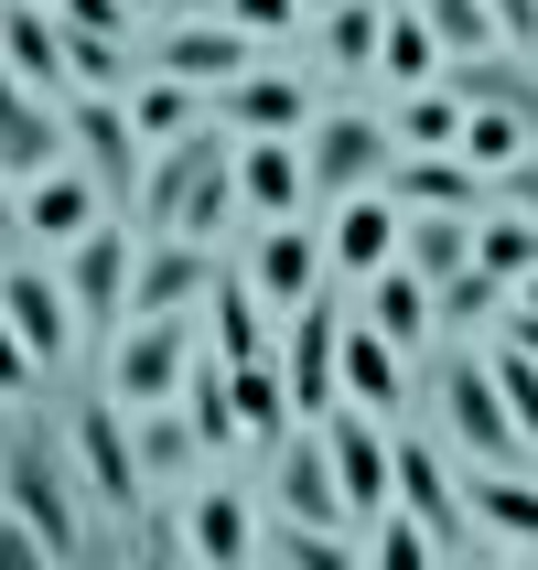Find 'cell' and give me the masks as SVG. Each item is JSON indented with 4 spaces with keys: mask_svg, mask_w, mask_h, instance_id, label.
Listing matches in <instances>:
<instances>
[{
    "mask_svg": "<svg viewBox=\"0 0 538 570\" xmlns=\"http://www.w3.org/2000/svg\"><path fill=\"white\" fill-rule=\"evenodd\" d=\"M119 108H129V129H140V140H173V129L216 119V108H205V87H184V76H140Z\"/></svg>",
    "mask_w": 538,
    "mask_h": 570,
    "instance_id": "31",
    "label": "cell"
},
{
    "mask_svg": "<svg viewBox=\"0 0 538 570\" xmlns=\"http://www.w3.org/2000/svg\"><path fill=\"white\" fill-rule=\"evenodd\" d=\"M366 323H378L399 355H431V345H442V334H431V281H420V269H399V258H388V269H366Z\"/></svg>",
    "mask_w": 538,
    "mask_h": 570,
    "instance_id": "26",
    "label": "cell"
},
{
    "mask_svg": "<svg viewBox=\"0 0 538 570\" xmlns=\"http://www.w3.org/2000/svg\"><path fill=\"white\" fill-rule=\"evenodd\" d=\"M0 226H22V205H11V184H0Z\"/></svg>",
    "mask_w": 538,
    "mask_h": 570,
    "instance_id": "49",
    "label": "cell"
},
{
    "mask_svg": "<svg viewBox=\"0 0 538 570\" xmlns=\"http://www.w3.org/2000/svg\"><path fill=\"white\" fill-rule=\"evenodd\" d=\"M313 431H323V452H334V484H345V517L366 528V517L388 507V431H378V410H355V399H334V410H323Z\"/></svg>",
    "mask_w": 538,
    "mask_h": 570,
    "instance_id": "13",
    "label": "cell"
},
{
    "mask_svg": "<svg viewBox=\"0 0 538 570\" xmlns=\"http://www.w3.org/2000/svg\"><path fill=\"white\" fill-rule=\"evenodd\" d=\"M388 161H399V129L366 119V108H313V119H302V184H313L323 205L388 184Z\"/></svg>",
    "mask_w": 538,
    "mask_h": 570,
    "instance_id": "2",
    "label": "cell"
},
{
    "mask_svg": "<svg viewBox=\"0 0 538 570\" xmlns=\"http://www.w3.org/2000/svg\"><path fill=\"white\" fill-rule=\"evenodd\" d=\"M32 377H43V366H32V345L11 334V313H0V399H22Z\"/></svg>",
    "mask_w": 538,
    "mask_h": 570,
    "instance_id": "45",
    "label": "cell"
},
{
    "mask_svg": "<svg viewBox=\"0 0 538 570\" xmlns=\"http://www.w3.org/2000/svg\"><path fill=\"white\" fill-rule=\"evenodd\" d=\"M248 281H258L270 313H291V302L323 281V237H313V226H291V216H270V226H258V248H248Z\"/></svg>",
    "mask_w": 538,
    "mask_h": 570,
    "instance_id": "23",
    "label": "cell"
},
{
    "mask_svg": "<svg viewBox=\"0 0 538 570\" xmlns=\"http://www.w3.org/2000/svg\"><path fill=\"white\" fill-rule=\"evenodd\" d=\"M496 205H517V216H538V151H517L507 173H496Z\"/></svg>",
    "mask_w": 538,
    "mask_h": 570,
    "instance_id": "46",
    "label": "cell"
},
{
    "mask_svg": "<svg viewBox=\"0 0 538 570\" xmlns=\"http://www.w3.org/2000/svg\"><path fill=\"white\" fill-rule=\"evenodd\" d=\"M485 377H496V399H507V420H517V442L538 452V355H517L507 334H496V355H485Z\"/></svg>",
    "mask_w": 538,
    "mask_h": 570,
    "instance_id": "41",
    "label": "cell"
},
{
    "mask_svg": "<svg viewBox=\"0 0 538 570\" xmlns=\"http://www.w3.org/2000/svg\"><path fill=\"white\" fill-rule=\"evenodd\" d=\"M97 216H108V194H97L76 161H55V173H32V184H22V226L43 237V248H76Z\"/></svg>",
    "mask_w": 538,
    "mask_h": 570,
    "instance_id": "22",
    "label": "cell"
},
{
    "mask_svg": "<svg viewBox=\"0 0 538 570\" xmlns=\"http://www.w3.org/2000/svg\"><path fill=\"white\" fill-rule=\"evenodd\" d=\"M0 507L43 539V560H76V549H87V474H76V452H65L55 431H32V420L0 431Z\"/></svg>",
    "mask_w": 538,
    "mask_h": 570,
    "instance_id": "1",
    "label": "cell"
},
{
    "mask_svg": "<svg viewBox=\"0 0 538 570\" xmlns=\"http://www.w3.org/2000/svg\"><path fill=\"white\" fill-rule=\"evenodd\" d=\"M388 258H399V205H388L378 184H366V194H334L323 269H334V281H366V269H388Z\"/></svg>",
    "mask_w": 538,
    "mask_h": 570,
    "instance_id": "16",
    "label": "cell"
},
{
    "mask_svg": "<svg viewBox=\"0 0 538 570\" xmlns=\"http://www.w3.org/2000/svg\"><path fill=\"white\" fill-rule=\"evenodd\" d=\"M194 313H205V345H216L226 366H248V355H270V334H258V281H248V269H216Z\"/></svg>",
    "mask_w": 538,
    "mask_h": 570,
    "instance_id": "28",
    "label": "cell"
},
{
    "mask_svg": "<svg viewBox=\"0 0 538 570\" xmlns=\"http://www.w3.org/2000/svg\"><path fill=\"white\" fill-rule=\"evenodd\" d=\"M302 11H323V0H302Z\"/></svg>",
    "mask_w": 538,
    "mask_h": 570,
    "instance_id": "50",
    "label": "cell"
},
{
    "mask_svg": "<svg viewBox=\"0 0 538 570\" xmlns=\"http://www.w3.org/2000/svg\"><path fill=\"white\" fill-rule=\"evenodd\" d=\"M355 549H366L378 570H431V560H442V539H431V528H420V517L399 507V495H388V507L366 517V539H355Z\"/></svg>",
    "mask_w": 538,
    "mask_h": 570,
    "instance_id": "37",
    "label": "cell"
},
{
    "mask_svg": "<svg viewBox=\"0 0 538 570\" xmlns=\"http://www.w3.org/2000/svg\"><path fill=\"white\" fill-rule=\"evenodd\" d=\"M184 560H205V570H237V560H258L248 484H194V507H184Z\"/></svg>",
    "mask_w": 538,
    "mask_h": 570,
    "instance_id": "20",
    "label": "cell"
},
{
    "mask_svg": "<svg viewBox=\"0 0 538 570\" xmlns=\"http://www.w3.org/2000/svg\"><path fill=\"white\" fill-rule=\"evenodd\" d=\"M452 97L463 108H507V119L538 129V65L528 55H496V43L485 55H452Z\"/></svg>",
    "mask_w": 538,
    "mask_h": 570,
    "instance_id": "27",
    "label": "cell"
},
{
    "mask_svg": "<svg viewBox=\"0 0 538 570\" xmlns=\"http://www.w3.org/2000/svg\"><path fill=\"white\" fill-rule=\"evenodd\" d=\"M0 76H22L32 97H76V55H65V22L55 0H0Z\"/></svg>",
    "mask_w": 538,
    "mask_h": 570,
    "instance_id": "11",
    "label": "cell"
},
{
    "mask_svg": "<svg viewBox=\"0 0 538 570\" xmlns=\"http://www.w3.org/2000/svg\"><path fill=\"white\" fill-rule=\"evenodd\" d=\"M334 345H345V281L323 269L302 302H291V345H281V387H291V420H323L345 387H334Z\"/></svg>",
    "mask_w": 538,
    "mask_h": 570,
    "instance_id": "3",
    "label": "cell"
},
{
    "mask_svg": "<svg viewBox=\"0 0 538 570\" xmlns=\"http://www.w3.org/2000/svg\"><path fill=\"white\" fill-rule=\"evenodd\" d=\"M65 151H76V173H87L108 205H129V194H140V161H151V140L129 129V108H119V97L76 87V97H65Z\"/></svg>",
    "mask_w": 538,
    "mask_h": 570,
    "instance_id": "5",
    "label": "cell"
},
{
    "mask_svg": "<svg viewBox=\"0 0 538 570\" xmlns=\"http://www.w3.org/2000/svg\"><path fill=\"white\" fill-rule=\"evenodd\" d=\"M226 22H248L258 43H270V32H291V22H302V0H226Z\"/></svg>",
    "mask_w": 538,
    "mask_h": 570,
    "instance_id": "44",
    "label": "cell"
},
{
    "mask_svg": "<svg viewBox=\"0 0 538 570\" xmlns=\"http://www.w3.org/2000/svg\"><path fill=\"white\" fill-rule=\"evenodd\" d=\"M205 108H216V129H237V140H302L313 87H302V76H281V65H248V76H237V87H216Z\"/></svg>",
    "mask_w": 538,
    "mask_h": 570,
    "instance_id": "14",
    "label": "cell"
},
{
    "mask_svg": "<svg viewBox=\"0 0 538 570\" xmlns=\"http://www.w3.org/2000/svg\"><path fill=\"white\" fill-rule=\"evenodd\" d=\"M258 65V32L248 22H162V43H151V76H184V87H237Z\"/></svg>",
    "mask_w": 538,
    "mask_h": 570,
    "instance_id": "12",
    "label": "cell"
},
{
    "mask_svg": "<svg viewBox=\"0 0 538 570\" xmlns=\"http://www.w3.org/2000/svg\"><path fill=\"white\" fill-rule=\"evenodd\" d=\"M237 205H248L258 226L302 216V205H313V184H302V140H237Z\"/></svg>",
    "mask_w": 538,
    "mask_h": 570,
    "instance_id": "24",
    "label": "cell"
},
{
    "mask_svg": "<svg viewBox=\"0 0 538 570\" xmlns=\"http://www.w3.org/2000/svg\"><path fill=\"white\" fill-rule=\"evenodd\" d=\"M258 549L291 560V570H355V528H313V517H270Z\"/></svg>",
    "mask_w": 538,
    "mask_h": 570,
    "instance_id": "32",
    "label": "cell"
},
{
    "mask_svg": "<svg viewBox=\"0 0 538 570\" xmlns=\"http://www.w3.org/2000/svg\"><path fill=\"white\" fill-rule=\"evenodd\" d=\"M420 22H431L442 55H485V43H496V11H485V0H420Z\"/></svg>",
    "mask_w": 538,
    "mask_h": 570,
    "instance_id": "42",
    "label": "cell"
},
{
    "mask_svg": "<svg viewBox=\"0 0 538 570\" xmlns=\"http://www.w3.org/2000/svg\"><path fill=\"white\" fill-rule=\"evenodd\" d=\"M173 399H184L194 442H237V399H226V355H216V345L184 366V387H173Z\"/></svg>",
    "mask_w": 538,
    "mask_h": 570,
    "instance_id": "34",
    "label": "cell"
},
{
    "mask_svg": "<svg viewBox=\"0 0 538 570\" xmlns=\"http://www.w3.org/2000/svg\"><path fill=\"white\" fill-rule=\"evenodd\" d=\"M378 22H388L378 0H323V65H345V76L378 65Z\"/></svg>",
    "mask_w": 538,
    "mask_h": 570,
    "instance_id": "39",
    "label": "cell"
},
{
    "mask_svg": "<svg viewBox=\"0 0 538 570\" xmlns=\"http://www.w3.org/2000/svg\"><path fill=\"white\" fill-rule=\"evenodd\" d=\"M0 313H11V334L32 345V366L55 377V366H76V302H65V281L55 269H22V258H0Z\"/></svg>",
    "mask_w": 538,
    "mask_h": 570,
    "instance_id": "9",
    "label": "cell"
},
{
    "mask_svg": "<svg viewBox=\"0 0 538 570\" xmlns=\"http://www.w3.org/2000/svg\"><path fill=\"white\" fill-rule=\"evenodd\" d=\"M463 517H475V539H507V549H538V484L517 463H475V474H452Z\"/></svg>",
    "mask_w": 538,
    "mask_h": 570,
    "instance_id": "18",
    "label": "cell"
},
{
    "mask_svg": "<svg viewBox=\"0 0 538 570\" xmlns=\"http://www.w3.org/2000/svg\"><path fill=\"white\" fill-rule=\"evenodd\" d=\"M378 194H388V205H410V216H420V205H452V216H475V205H496V173H475L463 151H399Z\"/></svg>",
    "mask_w": 538,
    "mask_h": 570,
    "instance_id": "17",
    "label": "cell"
},
{
    "mask_svg": "<svg viewBox=\"0 0 538 570\" xmlns=\"http://www.w3.org/2000/svg\"><path fill=\"white\" fill-rule=\"evenodd\" d=\"M194 366V313H129L119 323V355H108V387H119V410H151L173 399Z\"/></svg>",
    "mask_w": 538,
    "mask_h": 570,
    "instance_id": "7",
    "label": "cell"
},
{
    "mask_svg": "<svg viewBox=\"0 0 538 570\" xmlns=\"http://www.w3.org/2000/svg\"><path fill=\"white\" fill-rule=\"evenodd\" d=\"M334 387H345L355 410H410V355L388 345L378 323H345V345H334Z\"/></svg>",
    "mask_w": 538,
    "mask_h": 570,
    "instance_id": "21",
    "label": "cell"
},
{
    "mask_svg": "<svg viewBox=\"0 0 538 570\" xmlns=\"http://www.w3.org/2000/svg\"><path fill=\"white\" fill-rule=\"evenodd\" d=\"M475 269H496V281H528L538 269V216H517V205H485L475 216Z\"/></svg>",
    "mask_w": 538,
    "mask_h": 570,
    "instance_id": "30",
    "label": "cell"
},
{
    "mask_svg": "<svg viewBox=\"0 0 538 570\" xmlns=\"http://www.w3.org/2000/svg\"><path fill=\"white\" fill-rule=\"evenodd\" d=\"M399 151H452V140H463V97L452 87H399Z\"/></svg>",
    "mask_w": 538,
    "mask_h": 570,
    "instance_id": "35",
    "label": "cell"
},
{
    "mask_svg": "<svg viewBox=\"0 0 538 570\" xmlns=\"http://www.w3.org/2000/svg\"><path fill=\"white\" fill-rule=\"evenodd\" d=\"M507 302H528V313H538V269H528V281H517V291H507Z\"/></svg>",
    "mask_w": 538,
    "mask_h": 570,
    "instance_id": "48",
    "label": "cell"
},
{
    "mask_svg": "<svg viewBox=\"0 0 538 570\" xmlns=\"http://www.w3.org/2000/svg\"><path fill=\"white\" fill-rule=\"evenodd\" d=\"M55 161H65V108L32 97L22 76H0V184L22 194L32 173H55Z\"/></svg>",
    "mask_w": 538,
    "mask_h": 570,
    "instance_id": "15",
    "label": "cell"
},
{
    "mask_svg": "<svg viewBox=\"0 0 538 570\" xmlns=\"http://www.w3.org/2000/svg\"><path fill=\"white\" fill-rule=\"evenodd\" d=\"M528 140H538V129H528V119H507V108H463V140H452V151L475 161V173H507Z\"/></svg>",
    "mask_w": 538,
    "mask_h": 570,
    "instance_id": "40",
    "label": "cell"
},
{
    "mask_svg": "<svg viewBox=\"0 0 538 570\" xmlns=\"http://www.w3.org/2000/svg\"><path fill=\"white\" fill-rule=\"evenodd\" d=\"M129 452H140V474H151V484H173L194 463V420L173 410V399H151V410L129 420Z\"/></svg>",
    "mask_w": 538,
    "mask_h": 570,
    "instance_id": "36",
    "label": "cell"
},
{
    "mask_svg": "<svg viewBox=\"0 0 538 570\" xmlns=\"http://www.w3.org/2000/svg\"><path fill=\"white\" fill-rule=\"evenodd\" d=\"M65 452H76V474H87V495H97L108 517H140L151 474H140V452H129V410H119V399H76Z\"/></svg>",
    "mask_w": 538,
    "mask_h": 570,
    "instance_id": "6",
    "label": "cell"
},
{
    "mask_svg": "<svg viewBox=\"0 0 538 570\" xmlns=\"http://www.w3.org/2000/svg\"><path fill=\"white\" fill-rule=\"evenodd\" d=\"M431 399H442V431L475 463H528V442H517V420H507V399H496V377H485V355H431Z\"/></svg>",
    "mask_w": 538,
    "mask_h": 570,
    "instance_id": "4",
    "label": "cell"
},
{
    "mask_svg": "<svg viewBox=\"0 0 538 570\" xmlns=\"http://www.w3.org/2000/svg\"><path fill=\"white\" fill-rule=\"evenodd\" d=\"M22 560H43V539H32V528H22V517H11V507H0V570H22Z\"/></svg>",
    "mask_w": 538,
    "mask_h": 570,
    "instance_id": "47",
    "label": "cell"
},
{
    "mask_svg": "<svg viewBox=\"0 0 538 570\" xmlns=\"http://www.w3.org/2000/svg\"><path fill=\"white\" fill-rule=\"evenodd\" d=\"M226 399H237V442H281L291 431V387H281V366L270 355H248V366H226Z\"/></svg>",
    "mask_w": 538,
    "mask_h": 570,
    "instance_id": "29",
    "label": "cell"
},
{
    "mask_svg": "<svg viewBox=\"0 0 538 570\" xmlns=\"http://www.w3.org/2000/svg\"><path fill=\"white\" fill-rule=\"evenodd\" d=\"M507 313V281L496 269H452V281H431V334H475V323Z\"/></svg>",
    "mask_w": 538,
    "mask_h": 570,
    "instance_id": "33",
    "label": "cell"
},
{
    "mask_svg": "<svg viewBox=\"0 0 538 570\" xmlns=\"http://www.w3.org/2000/svg\"><path fill=\"white\" fill-rule=\"evenodd\" d=\"M431 65H442L431 22H420V11H388V22H378V76H388V87H431Z\"/></svg>",
    "mask_w": 538,
    "mask_h": 570,
    "instance_id": "38",
    "label": "cell"
},
{
    "mask_svg": "<svg viewBox=\"0 0 538 570\" xmlns=\"http://www.w3.org/2000/svg\"><path fill=\"white\" fill-rule=\"evenodd\" d=\"M140 11H151V0H140Z\"/></svg>",
    "mask_w": 538,
    "mask_h": 570,
    "instance_id": "51",
    "label": "cell"
},
{
    "mask_svg": "<svg viewBox=\"0 0 538 570\" xmlns=\"http://www.w3.org/2000/svg\"><path fill=\"white\" fill-rule=\"evenodd\" d=\"M270 517H313V528H355L345 517V484H334V452H323L313 420H291L270 442Z\"/></svg>",
    "mask_w": 538,
    "mask_h": 570,
    "instance_id": "8",
    "label": "cell"
},
{
    "mask_svg": "<svg viewBox=\"0 0 538 570\" xmlns=\"http://www.w3.org/2000/svg\"><path fill=\"white\" fill-rule=\"evenodd\" d=\"M129 11H140V0H55L65 32H129Z\"/></svg>",
    "mask_w": 538,
    "mask_h": 570,
    "instance_id": "43",
    "label": "cell"
},
{
    "mask_svg": "<svg viewBox=\"0 0 538 570\" xmlns=\"http://www.w3.org/2000/svg\"><path fill=\"white\" fill-rule=\"evenodd\" d=\"M216 281V248H194V237H151V248L129 258V313H194Z\"/></svg>",
    "mask_w": 538,
    "mask_h": 570,
    "instance_id": "19",
    "label": "cell"
},
{
    "mask_svg": "<svg viewBox=\"0 0 538 570\" xmlns=\"http://www.w3.org/2000/svg\"><path fill=\"white\" fill-rule=\"evenodd\" d=\"M485 216V205H475ZM475 216H452V205H399V269H420V281H452V269H475Z\"/></svg>",
    "mask_w": 538,
    "mask_h": 570,
    "instance_id": "25",
    "label": "cell"
},
{
    "mask_svg": "<svg viewBox=\"0 0 538 570\" xmlns=\"http://www.w3.org/2000/svg\"><path fill=\"white\" fill-rule=\"evenodd\" d=\"M129 258H140V248H129V226H108V216L65 248V302H76V323H87V334L129 323Z\"/></svg>",
    "mask_w": 538,
    "mask_h": 570,
    "instance_id": "10",
    "label": "cell"
}]
</instances>
